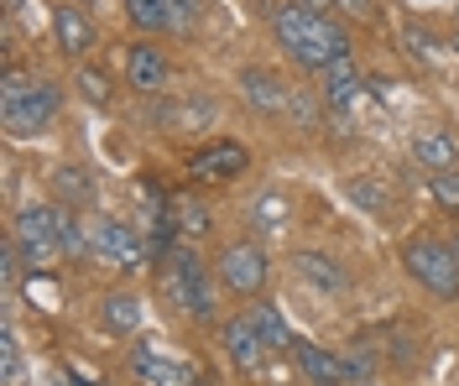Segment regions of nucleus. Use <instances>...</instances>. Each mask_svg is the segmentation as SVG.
I'll return each instance as SVG.
<instances>
[{"mask_svg":"<svg viewBox=\"0 0 459 386\" xmlns=\"http://www.w3.org/2000/svg\"><path fill=\"white\" fill-rule=\"evenodd\" d=\"M350 386H376V382H350Z\"/></svg>","mask_w":459,"mask_h":386,"instance_id":"obj_37","label":"nucleus"},{"mask_svg":"<svg viewBox=\"0 0 459 386\" xmlns=\"http://www.w3.org/2000/svg\"><path fill=\"white\" fill-rule=\"evenodd\" d=\"M162 293L168 303H178L183 319H214V287H209V271L188 245H172L162 256Z\"/></svg>","mask_w":459,"mask_h":386,"instance_id":"obj_3","label":"nucleus"},{"mask_svg":"<svg viewBox=\"0 0 459 386\" xmlns=\"http://www.w3.org/2000/svg\"><path fill=\"white\" fill-rule=\"evenodd\" d=\"M105 324L120 329V334H131V329L142 324V303H136L131 293H110L105 297Z\"/></svg>","mask_w":459,"mask_h":386,"instance_id":"obj_22","label":"nucleus"},{"mask_svg":"<svg viewBox=\"0 0 459 386\" xmlns=\"http://www.w3.org/2000/svg\"><path fill=\"white\" fill-rule=\"evenodd\" d=\"M220 345H225V356L235 360L240 371H256L261 360L272 356V350H266V339L256 334V324H251V313L225 319V324H220Z\"/></svg>","mask_w":459,"mask_h":386,"instance_id":"obj_10","label":"nucleus"},{"mask_svg":"<svg viewBox=\"0 0 459 386\" xmlns=\"http://www.w3.org/2000/svg\"><path fill=\"white\" fill-rule=\"evenodd\" d=\"M246 219H251V230H256V236H282V230H287V199H282V193H261Z\"/></svg>","mask_w":459,"mask_h":386,"instance_id":"obj_20","label":"nucleus"},{"mask_svg":"<svg viewBox=\"0 0 459 386\" xmlns=\"http://www.w3.org/2000/svg\"><path fill=\"white\" fill-rule=\"evenodd\" d=\"M246 313H251L256 334L266 339V350H287V345H292V329H287V319L277 313V308H272V303H251Z\"/></svg>","mask_w":459,"mask_h":386,"instance_id":"obj_18","label":"nucleus"},{"mask_svg":"<svg viewBox=\"0 0 459 386\" xmlns=\"http://www.w3.org/2000/svg\"><path fill=\"white\" fill-rule=\"evenodd\" d=\"M194 386H214V382H204V376H199V382H194Z\"/></svg>","mask_w":459,"mask_h":386,"instance_id":"obj_36","label":"nucleus"},{"mask_svg":"<svg viewBox=\"0 0 459 386\" xmlns=\"http://www.w3.org/2000/svg\"><path fill=\"white\" fill-rule=\"evenodd\" d=\"M11 240H16V251H22V262L27 267H53L57 256H68L63 251V236H57V204H31L22 209L16 219H11Z\"/></svg>","mask_w":459,"mask_h":386,"instance_id":"obj_5","label":"nucleus"},{"mask_svg":"<svg viewBox=\"0 0 459 386\" xmlns=\"http://www.w3.org/2000/svg\"><path fill=\"white\" fill-rule=\"evenodd\" d=\"M412 157L429 167V173H455L459 167V142L449 131H423V136H412Z\"/></svg>","mask_w":459,"mask_h":386,"instance_id":"obj_16","label":"nucleus"},{"mask_svg":"<svg viewBox=\"0 0 459 386\" xmlns=\"http://www.w3.org/2000/svg\"><path fill=\"white\" fill-rule=\"evenodd\" d=\"M402 267L412 282H423L433 297H455L459 293V262H455V245L433 236H412L402 245Z\"/></svg>","mask_w":459,"mask_h":386,"instance_id":"obj_4","label":"nucleus"},{"mask_svg":"<svg viewBox=\"0 0 459 386\" xmlns=\"http://www.w3.org/2000/svg\"><path fill=\"white\" fill-rule=\"evenodd\" d=\"M126 16L142 31H168V0H126Z\"/></svg>","mask_w":459,"mask_h":386,"instance_id":"obj_23","label":"nucleus"},{"mask_svg":"<svg viewBox=\"0 0 459 386\" xmlns=\"http://www.w3.org/2000/svg\"><path fill=\"white\" fill-rule=\"evenodd\" d=\"M53 31H57V47L68 53V58H79L94 47V21H89L79 5H57L53 11Z\"/></svg>","mask_w":459,"mask_h":386,"instance_id":"obj_14","label":"nucleus"},{"mask_svg":"<svg viewBox=\"0 0 459 386\" xmlns=\"http://www.w3.org/2000/svg\"><path fill=\"white\" fill-rule=\"evenodd\" d=\"M292 350H298V365H303V376H308L314 386L344 382V360H340V356H329L324 345H314V339H298Z\"/></svg>","mask_w":459,"mask_h":386,"instance_id":"obj_17","label":"nucleus"},{"mask_svg":"<svg viewBox=\"0 0 459 386\" xmlns=\"http://www.w3.org/2000/svg\"><path fill=\"white\" fill-rule=\"evenodd\" d=\"M455 53H459V37H455Z\"/></svg>","mask_w":459,"mask_h":386,"instance_id":"obj_38","label":"nucleus"},{"mask_svg":"<svg viewBox=\"0 0 459 386\" xmlns=\"http://www.w3.org/2000/svg\"><path fill=\"white\" fill-rule=\"evenodd\" d=\"M455 262H459V236H455Z\"/></svg>","mask_w":459,"mask_h":386,"instance_id":"obj_35","label":"nucleus"},{"mask_svg":"<svg viewBox=\"0 0 459 386\" xmlns=\"http://www.w3.org/2000/svg\"><path fill=\"white\" fill-rule=\"evenodd\" d=\"M126 79H131V90H142V94L162 90V84H168V58H162V47L136 42V47H131V58H126Z\"/></svg>","mask_w":459,"mask_h":386,"instance_id":"obj_12","label":"nucleus"},{"mask_svg":"<svg viewBox=\"0 0 459 386\" xmlns=\"http://www.w3.org/2000/svg\"><path fill=\"white\" fill-rule=\"evenodd\" d=\"M5 11H22V0H5Z\"/></svg>","mask_w":459,"mask_h":386,"instance_id":"obj_34","label":"nucleus"},{"mask_svg":"<svg viewBox=\"0 0 459 386\" xmlns=\"http://www.w3.org/2000/svg\"><path fill=\"white\" fill-rule=\"evenodd\" d=\"M429 188H433V199H438V209L459 214V167H455V173H433Z\"/></svg>","mask_w":459,"mask_h":386,"instance_id":"obj_28","label":"nucleus"},{"mask_svg":"<svg viewBox=\"0 0 459 386\" xmlns=\"http://www.w3.org/2000/svg\"><path fill=\"white\" fill-rule=\"evenodd\" d=\"M0 382L22 386V345H16V329H0Z\"/></svg>","mask_w":459,"mask_h":386,"instance_id":"obj_24","label":"nucleus"},{"mask_svg":"<svg viewBox=\"0 0 459 386\" xmlns=\"http://www.w3.org/2000/svg\"><path fill=\"white\" fill-rule=\"evenodd\" d=\"M334 5H340L350 21H371L376 16V0H334Z\"/></svg>","mask_w":459,"mask_h":386,"instance_id":"obj_32","label":"nucleus"},{"mask_svg":"<svg viewBox=\"0 0 459 386\" xmlns=\"http://www.w3.org/2000/svg\"><path fill=\"white\" fill-rule=\"evenodd\" d=\"M79 90H84V99L89 105H105V99H110V79H105V73H100V68H79Z\"/></svg>","mask_w":459,"mask_h":386,"instance_id":"obj_29","label":"nucleus"},{"mask_svg":"<svg viewBox=\"0 0 459 386\" xmlns=\"http://www.w3.org/2000/svg\"><path fill=\"white\" fill-rule=\"evenodd\" d=\"M350 193H355V204H366V209H386V193H381L376 183H371V188H366V183L355 178V183H350Z\"/></svg>","mask_w":459,"mask_h":386,"instance_id":"obj_31","label":"nucleus"},{"mask_svg":"<svg viewBox=\"0 0 459 386\" xmlns=\"http://www.w3.org/2000/svg\"><path fill=\"white\" fill-rule=\"evenodd\" d=\"M57 105H63V94H57V84H48V79H31L22 68H11V73L0 79V120H5V131H11L16 142L48 131V120L57 116Z\"/></svg>","mask_w":459,"mask_h":386,"instance_id":"obj_2","label":"nucleus"},{"mask_svg":"<svg viewBox=\"0 0 459 386\" xmlns=\"http://www.w3.org/2000/svg\"><path fill=\"white\" fill-rule=\"evenodd\" d=\"M53 188H57V204H63V209H79V204L94 199V178H89L84 167H57Z\"/></svg>","mask_w":459,"mask_h":386,"instance_id":"obj_19","label":"nucleus"},{"mask_svg":"<svg viewBox=\"0 0 459 386\" xmlns=\"http://www.w3.org/2000/svg\"><path fill=\"white\" fill-rule=\"evenodd\" d=\"M157 116L168 120V125H178V131H194V125H209V120H214V105H209L204 94H183L178 110H157Z\"/></svg>","mask_w":459,"mask_h":386,"instance_id":"obj_21","label":"nucleus"},{"mask_svg":"<svg viewBox=\"0 0 459 386\" xmlns=\"http://www.w3.org/2000/svg\"><path fill=\"white\" fill-rule=\"evenodd\" d=\"M57 386H100V382H84V376H57Z\"/></svg>","mask_w":459,"mask_h":386,"instance_id":"obj_33","label":"nucleus"},{"mask_svg":"<svg viewBox=\"0 0 459 386\" xmlns=\"http://www.w3.org/2000/svg\"><path fill=\"white\" fill-rule=\"evenodd\" d=\"M204 16V0H168V31H194Z\"/></svg>","mask_w":459,"mask_h":386,"instance_id":"obj_27","label":"nucleus"},{"mask_svg":"<svg viewBox=\"0 0 459 386\" xmlns=\"http://www.w3.org/2000/svg\"><path fill=\"white\" fill-rule=\"evenodd\" d=\"M292 271H298L303 282H314L318 293H344V287H350L344 267L334 256H324V251H298V256H292Z\"/></svg>","mask_w":459,"mask_h":386,"instance_id":"obj_13","label":"nucleus"},{"mask_svg":"<svg viewBox=\"0 0 459 386\" xmlns=\"http://www.w3.org/2000/svg\"><path fill=\"white\" fill-rule=\"evenodd\" d=\"M272 31H277V42L287 47V58L298 63V68H318L324 73L329 63L350 58V31H344V21L324 16L308 0L272 5Z\"/></svg>","mask_w":459,"mask_h":386,"instance_id":"obj_1","label":"nucleus"},{"mask_svg":"<svg viewBox=\"0 0 459 386\" xmlns=\"http://www.w3.org/2000/svg\"><path fill=\"white\" fill-rule=\"evenodd\" d=\"M407 47H418V58H429V63L438 58V42H433L423 27H407Z\"/></svg>","mask_w":459,"mask_h":386,"instance_id":"obj_30","label":"nucleus"},{"mask_svg":"<svg viewBox=\"0 0 459 386\" xmlns=\"http://www.w3.org/2000/svg\"><path fill=\"white\" fill-rule=\"evenodd\" d=\"M360 90H366V84H360V73H355V63H350V58H340V63H329V68H324V105H329L334 116L350 110V105L360 99Z\"/></svg>","mask_w":459,"mask_h":386,"instance_id":"obj_15","label":"nucleus"},{"mask_svg":"<svg viewBox=\"0 0 459 386\" xmlns=\"http://www.w3.org/2000/svg\"><path fill=\"white\" fill-rule=\"evenodd\" d=\"M240 94H246V105H256L261 116H287L292 110V94L277 73H266V68H246L240 73Z\"/></svg>","mask_w":459,"mask_h":386,"instance_id":"obj_11","label":"nucleus"},{"mask_svg":"<svg viewBox=\"0 0 459 386\" xmlns=\"http://www.w3.org/2000/svg\"><path fill=\"white\" fill-rule=\"evenodd\" d=\"M220 282H225L235 297H256L266 287V251H261L256 240H235L220 251Z\"/></svg>","mask_w":459,"mask_h":386,"instance_id":"obj_6","label":"nucleus"},{"mask_svg":"<svg viewBox=\"0 0 459 386\" xmlns=\"http://www.w3.org/2000/svg\"><path fill=\"white\" fill-rule=\"evenodd\" d=\"M214 219H209V209L199 204V199H178V230L183 236H204Z\"/></svg>","mask_w":459,"mask_h":386,"instance_id":"obj_26","label":"nucleus"},{"mask_svg":"<svg viewBox=\"0 0 459 386\" xmlns=\"http://www.w3.org/2000/svg\"><path fill=\"white\" fill-rule=\"evenodd\" d=\"M89 256H100L110 267H142L146 245L126 219H89Z\"/></svg>","mask_w":459,"mask_h":386,"instance_id":"obj_7","label":"nucleus"},{"mask_svg":"<svg viewBox=\"0 0 459 386\" xmlns=\"http://www.w3.org/2000/svg\"><path fill=\"white\" fill-rule=\"evenodd\" d=\"M131 376L142 386H194L199 382V371H194L188 360L162 356L157 345H136V350H131Z\"/></svg>","mask_w":459,"mask_h":386,"instance_id":"obj_8","label":"nucleus"},{"mask_svg":"<svg viewBox=\"0 0 459 386\" xmlns=\"http://www.w3.org/2000/svg\"><path fill=\"white\" fill-rule=\"evenodd\" d=\"M57 236H63V251L68 256H89V230H79L74 209H63V204H57Z\"/></svg>","mask_w":459,"mask_h":386,"instance_id":"obj_25","label":"nucleus"},{"mask_svg":"<svg viewBox=\"0 0 459 386\" xmlns=\"http://www.w3.org/2000/svg\"><path fill=\"white\" fill-rule=\"evenodd\" d=\"M246 147L240 142H209L204 151H194L188 157V178H204V183H230L246 173Z\"/></svg>","mask_w":459,"mask_h":386,"instance_id":"obj_9","label":"nucleus"}]
</instances>
